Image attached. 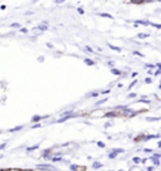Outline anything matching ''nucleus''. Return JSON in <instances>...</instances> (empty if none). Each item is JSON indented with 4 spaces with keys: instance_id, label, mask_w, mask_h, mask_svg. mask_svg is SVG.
<instances>
[{
    "instance_id": "obj_22",
    "label": "nucleus",
    "mask_w": 161,
    "mask_h": 171,
    "mask_svg": "<svg viewBox=\"0 0 161 171\" xmlns=\"http://www.w3.org/2000/svg\"><path fill=\"white\" fill-rule=\"evenodd\" d=\"M11 27H13V28H16V27H20V25L18 24V23H13V24H11Z\"/></svg>"
},
{
    "instance_id": "obj_18",
    "label": "nucleus",
    "mask_w": 161,
    "mask_h": 171,
    "mask_svg": "<svg viewBox=\"0 0 161 171\" xmlns=\"http://www.w3.org/2000/svg\"><path fill=\"white\" fill-rule=\"evenodd\" d=\"M60 160H62V157H53V159H52V161H53V162H57V161H60Z\"/></svg>"
},
{
    "instance_id": "obj_16",
    "label": "nucleus",
    "mask_w": 161,
    "mask_h": 171,
    "mask_svg": "<svg viewBox=\"0 0 161 171\" xmlns=\"http://www.w3.org/2000/svg\"><path fill=\"white\" fill-rule=\"evenodd\" d=\"M40 120V117H39V116H34V117H33V120H32V121H33V122H37V121H39Z\"/></svg>"
},
{
    "instance_id": "obj_17",
    "label": "nucleus",
    "mask_w": 161,
    "mask_h": 171,
    "mask_svg": "<svg viewBox=\"0 0 161 171\" xmlns=\"http://www.w3.org/2000/svg\"><path fill=\"white\" fill-rule=\"evenodd\" d=\"M137 23H140V24H143V25H147V24H149V22H145V20H139Z\"/></svg>"
},
{
    "instance_id": "obj_4",
    "label": "nucleus",
    "mask_w": 161,
    "mask_h": 171,
    "mask_svg": "<svg viewBox=\"0 0 161 171\" xmlns=\"http://www.w3.org/2000/svg\"><path fill=\"white\" fill-rule=\"evenodd\" d=\"M37 167H39V169H53L52 165H38Z\"/></svg>"
},
{
    "instance_id": "obj_7",
    "label": "nucleus",
    "mask_w": 161,
    "mask_h": 171,
    "mask_svg": "<svg viewBox=\"0 0 161 171\" xmlns=\"http://www.w3.org/2000/svg\"><path fill=\"white\" fill-rule=\"evenodd\" d=\"M108 47H110L112 50H116V52H121V48L120 47H115V45H112V44H108Z\"/></svg>"
},
{
    "instance_id": "obj_13",
    "label": "nucleus",
    "mask_w": 161,
    "mask_h": 171,
    "mask_svg": "<svg viewBox=\"0 0 161 171\" xmlns=\"http://www.w3.org/2000/svg\"><path fill=\"white\" fill-rule=\"evenodd\" d=\"M23 128V126H20V127H15V128H11V130H9L10 132H15V131H18V130H22Z\"/></svg>"
},
{
    "instance_id": "obj_19",
    "label": "nucleus",
    "mask_w": 161,
    "mask_h": 171,
    "mask_svg": "<svg viewBox=\"0 0 161 171\" xmlns=\"http://www.w3.org/2000/svg\"><path fill=\"white\" fill-rule=\"evenodd\" d=\"M101 16H106V18H110V19H112V15H110V14H101Z\"/></svg>"
},
{
    "instance_id": "obj_8",
    "label": "nucleus",
    "mask_w": 161,
    "mask_h": 171,
    "mask_svg": "<svg viewBox=\"0 0 161 171\" xmlns=\"http://www.w3.org/2000/svg\"><path fill=\"white\" fill-rule=\"evenodd\" d=\"M84 63H86L87 66H93V64H95V62H93V60H89L88 58H86V59H84Z\"/></svg>"
},
{
    "instance_id": "obj_3",
    "label": "nucleus",
    "mask_w": 161,
    "mask_h": 171,
    "mask_svg": "<svg viewBox=\"0 0 161 171\" xmlns=\"http://www.w3.org/2000/svg\"><path fill=\"white\" fill-rule=\"evenodd\" d=\"M145 120H146V121H149V122H155V121H159V120H161V117H146Z\"/></svg>"
},
{
    "instance_id": "obj_11",
    "label": "nucleus",
    "mask_w": 161,
    "mask_h": 171,
    "mask_svg": "<svg viewBox=\"0 0 161 171\" xmlns=\"http://www.w3.org/2000/svg\"><path fill=\"white\" fill-rule=\"evenodd\" d=\"M78 169H80V166H77V165H71V170H73V171H80Z\"/></svg>"
},
{
    "instance_id": "obj_12",
    "label": "nucleus",
    "mask_w": 161,
    "mask_h": 171,
    "mask_svg": "<svg viewBox=\"0 0 161 171\" xmlns=\"http://www.w3.org/2000/svg\"><path fill=\"white\" fill-rule=\"evenodd\" d=\"M132 161L135 162V164H139V162H141L142 160H141L140 157H133V159H132Z\"/></svg>"
},
{
    "instance_id": "obj_35",
    "label": "nucleus",
    "mask_w": 161,
    "mask_h": 171,
    "mask_svg": "<svg viewBox=\"0 0 161 171\" xmlns=\"http://www.w3.org/2000/svg\"><path fill=\"white\" fill-rule=\"evenodd\" d=\"M154 169H152V167H147V171H152Z\"/></svg>"
},
{
    "instance_id": "obj_21",
    "label": "nucleus",
    "mask_w": 161,
    "mask_h": 171,
    "mask_svg": "<svg viewBox=\"0 0 161 171\" xmlns=\"http://www.w3.org/2000/svg\"><path fill=\"white\" fill-rule=\"evenodd\" d=\"M151 82H152L151 78H146V79H145V83H147V85H149V83H151Z\"/></svg>"
},
{
    "instance_id": "obj_25",
    "label": "nucleus",
    "mask_w": 161,
    "mask_h": 171,
    "mask_svg": "<svg viewBox=\"0 0 161 171\" xmlns=\"http://www.w3.org/2000/svg\"><path fill=\"white\" fill-rule=\"evenodd\" d=\"M97 145H98L99 147H104V143L103 142H97Z\"/></svg>"
},
{
    "instance_id": "obj_10",
    "label": "nucleus",
    "mask_w": 161,
    "mask_h": 171,
    "mask_svg": "<svg viewBox=\"0 0 161 171\" xmlns=\"http://www.w3.org/2000/svg\"><path fill=\"white\" fill-rule=\"evenodd\" d=\"M35 149H38V145H34V146H32V147H28L27 151H28V152H30V151H34Z\"/></svg>"
},
{
    "instance_id": "obj_28",
    "label": "nucleus",
    "mask_w": 161,
    "mask_h": 171,
    "mask_svg": "<svg viewBox=\"0 0 161 171\" xmlns=\"http://www.w3.org/2000/svg\"><path fill=\"white\" fill-rule=\"evenodd\" d=\"M143 151H145V152H152V150L151 149H145Z\"/></svg>"
},
{
    "instance_id": "obj_29",
    "label": "nucleus",
    "mask_w": 161,
    "mask_h": 171,
    "mask_svg": "<svg viewBox=\"0 0 161 171\" xmlns=\"http://www.w3.org/2000/svg\"><path fill=\"white\" fill-rule=\"evenodd\" d=\"M146 67H147V68H154V64H146Z\"/></svg>"
},
{
    "instance_id": "obj_2",
    "label": "nucleus",
    "mask_w": 161,
    "mask_h": 171,
    "mask_svg": "<svg viewBox=\"0 0 161 171\" xmlns=\"http://www.w3.org/2000/svg\"><path fill=\"white\" fill-rule=\"evenodd\" d=\"M160 157V155L159 153H156V155H152V157H151V160H152V162H154L155 165H160V161L157 160V159Z\"/></svg>"
},
{
    "instance_id": "obj_1",
    "label": "nucleus",
    "mask_w": 161,
    "mask_h": 171,
    "mask_svg": "<svg viewBox=\"0 0 161 171\" xmlns=\"http://www.w3.org/2000/svg\"><path fill=\"white\" fill-rule=\"evenodd\" d=\"M122 152H124V150H122V149H115L108 156H110V159H115L116 156L118 155V153H122Z\"/></svg>"
},
{
    "instance_id": "obj_5",
    "label": "nucleus",
    "mask_w": 161,
    "mask_h": 171,
    "mask_svg": "<svg viewBox=\"0 0 161 171\" xmlns=\"http://www.w3.org/2000/svg\"><path fill=\"white\" fill-rule=\"evenodd\" d=\"M34 29H39V30L44 31V30H47L48 28H47V25H45V24H43V25H38V27H37V28H34Z\"/></svg>"
},
{
    "instance_id": "obj_23",
    "label": "nucleus",
    "mask_w": 161,
    "mask_h": 171,
    "mask_svg": "<svg viewBox=\"0 0 161 171\" xmlns=\"http://www.w3.org/2000/svg\"><path fill=\"white\" fill-rule=\"evenodd\" d=\"M86 50H87V52H91V53L93 52V50H92V48H91V47H86Z\"/></svg>"
},
{
    "instance_id": "obj_20",
    "label": "nucleus",
    "mask_w": 161,
    "mask_h": 171,
    "mask_svg": "<svg viewBox=\"0 0 161 171\" xmlns=\"http://www.w3.org/2000/svg\"><path fill=\"white\" fill-rule=\"evenodd\" d=\"M49 152H51V150H49V149H48V150H45V151H44V152H43V156H44V157H45V156H47V155H48V153H49Z\"/></svg>"
},
{
    "instance_id": "obj_24",
    "label": "nucleus",
    "mask_w": 161,
    "mask_h": 171,
    "mask_svg": "<svg viewBox=\"0 0 161 171\" xmlns=\"http://www.w3.org/2000/svg\"><path fill=\"white\" fill-rule=\"evenodd\" d=\"M98 93H97V92H93V93H91L89 96H91V97H96V96H97Z\"/></svg>"
},
{
    "instance_id": "obj_15",
    "label": "nucleus",
    "mask_w": 161,
    "mask_h": 171,
    "mask_svg": "<svg viewBox=\"0 0 161 171\" xmlns=\"http://www.w3.org/2000/svg\"><path fill=\"white\" fill-rule=\"evenodd\" d=\"M106 101H107V98H104V100H101V101H98V102H96V105H101V103H104V102H106Z\"/></svg>"
},
{
    "instance_id": "obj_6",
    "label": "nucleus",
    "mask_w": 161,
    "mask_h": 171,
    "mask_svg": "<svg viewBox=\"0 0 161 171\" xmlns=\"http://www.w3.org/2000/svg\"><path fill=\"white\" fill-rule=\"evenodd\" d=\"M111 73L116 74V76H120V74H121V71H118V69H116V68H112L111 69Z\"/></svg>"
},
{
    "instance_id": "obj_14",
    "label": "nucleus",
    "mask_w": 161,
    "mask_h": 171,
    "mask_svg": "<svg viewBox=\"0 0 161 171\" xmlns=\"http://www.w3.org/2000/svg\"><path fill=\"white\" fill-rule=\"evenodd\" d=\"M147 37H149V34H145V33L139 34V38H147Z\"/></svg>"
},
{
    "instance_id": "obj_30",
    "label": "nucleus",
    "mask_w": 161,
    "mask_h": 171,
    "mask_svg": "<svg viewBox=\"0 0 161 171\" xmlns=\"http://www.w3.org/2000/svg\"><path fill=\"white\" fill-rule=\"evenodd\" d=\"M108 92H110V89H106V91H102L101 93H103V94H106V93H108Z\"/></svg>"
},
{
    "instance_id": "obj_34",
    "label": "nucleus",
    "mask_w": 161,
    "mask_h": 171,
    "mask_svg": "<svg viewBox=\"0 0 161 171\" xmlns=\"http://www.w3.org/2000/svg\"><path fill=\"white\" fill-rule=\"evenodd\" d=\"M47 47H49V48H53V45H52L51 43H47Z\"/></svg>"
},
{
    "instance_id": "obj_33",
    "label": "nucleus",
    "mask_w": 161,
    "mask_h": 171,
    "mask_svg": "<svg viewBox=\"0 0 161 171\" xmlns=\"http://www.w3.org/2000/svg\"><path fill=\"white\" fill-rule=\"evenodd\" d=\"M136 82H137V81H133V82H132V83H131V85H130V87H128V88H131V87H132V86H133V85H135V83H136Z\"/></svg>"
},
{
    "instance_id": "obj_27",
    "label": "nucleus",
    "mask_w": 161,
    "mask_h": 171,
    "mask_svg": "<svg viewBox=\"0 0 161 171\" xmlns=\"http://www.w3.org/2000/svg\"><path fill=\"white\" fill-rule=\"evenodd\" d=\"M5 146H7V143H1V145H0V150H3Z\"/></svg>"
},
{
    "instance_id": "obj_26",
    "label": "nucleus",
    "mask_w": 161,
    "mask_h": 171,
    "mask_svg": "<svg viewBox=\"0 0 161 171\" xmlns=\"http://www.w3.org/2000/svg\"><path fill=\"white\" fill-rule=\"evenodd\" d=\"M78 13H80V14H83L84 11H83V9H82V8H78Z\"/></svg>"
},
{
    "instance_id": "obj_9",
    "label": "nucleus",
    "mask_w": 161,
    "mask_h": 171,
    "mask_svg": "<svg viewBox=\"0 0 161 171\" xmlns=\"http://www.w3.org/2000/svg\"><path fill=\"white\" fill-rule=\"evenodd\" d=\"M99 167H102L101 162H93V169H99Z\"/></svg>"
},
{
    "instance_id": "obj_31",
    "label": "nucleus",
    "mask_w": 161,
    "mask_h": 171,
    "mask_svg": "<svg viewBox=\"0 0 161 171\" xmlns=\"http://www.w3.org/2000/svg\"><path fill=\"white\" fill-rule=\"evenodd\" d=\"M20 31H22V33H27V29H24V28H23V29H20Z\"/></svg>"
},
{
    "instance_id": "obj_32",
    "label": "nucleus",
    "mask_w": 161,
    "mask_h": 171,
    "mask_svg": "<svg viewBox=\"0 0 161 171\" xmlns=\"http://www.w3.org/2000/svg\"><path fill=\"white\" fill-rule=\"evenodd\" d=\"M128 97H130V98H133V97H136V94H135V93H131L130 96H128Z\"/></svg>"
}]
</instances>
